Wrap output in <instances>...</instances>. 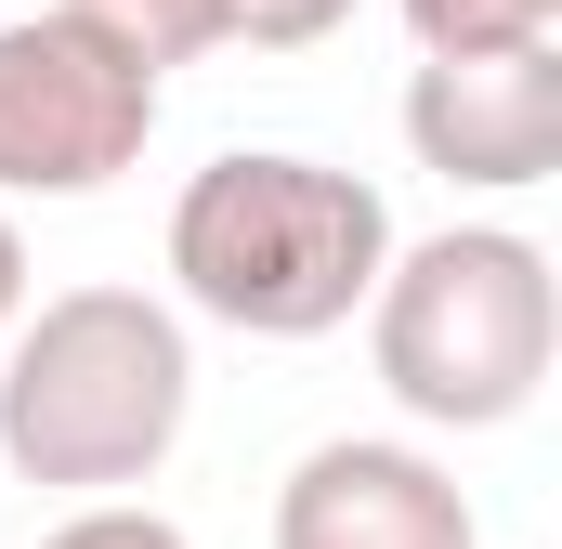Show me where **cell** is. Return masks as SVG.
I'll return each mask as SVG.
<instances>
[{"label":"cell","mask_w":562,"mask_h":549,"mask_svg":"<svg viewBox=\"0 0 562 549\" xmlns=\"http://www.w3.org/2000/svg\"><path fill=\"white\" fill-rule=\"evenodd\" d=\"M393 274V210L380 183L301 157V144H236L170 197V288L183 314L236 340H327L367 314Z\"/></svg>","instance_id":"obj_1"},{"label":"cell","mask_w":562,"mask_h":549,"mask_svg":"<svg viewBox=\"0 0 562 549\" xmlns=\"http://www.w3.org/2000/svg\"><path fill=\"white\" fill-rule=\"evenodd\" d=\"M196 418V340L157 288H53L0 340V458L66 497H132Z\"/></svg>","instance_id":"obj_2"},{"label":"cell","mask_w":562,"mask_h":549,"mask_svg":"<svg viewBox=\"0 0 562 549\" xmlns=\"http://www.w3.org/2000/svg\"><path fill=\"white\" fill-rule=\"evenodd\" d=\"M367 354L419 432H510L562 354L550 249L524 223H445L419 249H393V274L367 288Z\"/></svg>","instance_id":"obj_3"},{"label":"cell","mask_w":562,"mask_h":549,"mask_svg":"<svg viewBox=\"0 0 562 549\" xmlns=\"http://www.w3.org/2000/svg\"><path fill=\"white\" fill-rule=\"evenodd\" d=\"M157 79L66 13H0V197H105L157 144Z\"/></svg>","instance_id":"obj_4"},{"label":"cell","mask_w":562,"mask_h":549,"mask_svg":"<svg viewBox=\"0 0 562 549\" xmlns=\"http://www.w3.org/2000/svg\"><path fill=\"white\" fill-rule=\"evenodd\" d=\"M276 549H484V524H471V484L431 445L340 432L276 484Z\"/></svg>","instance_id":"obj_5"},{"label":"cell","mask_w":562,"mask_h":549,"mask_svg":"<svg viewBox=\"0 0 562 549\" xmlns=\"http://www.w3.org/2000/svg\"><path fill=\"white\" fill-rule=\"evenodd\" d=\"M406 144L419 170L471 183V197H524L562 170V40L537 53H471V66H419L406 79Z\"/></svg>","instance_id":"obj_6"},{"label":"cell","mask_w":562,"mask_h":549,"mask_svg":"<svg viewBox=\"0 0 562 549\" xmlns=\"http://www.w3.org/2000/svg\"><path fill=\"white\" fill-rule=\"evenodd\" d=\"M79 40H105L119 66H144L157 92H170V66H196V53H223L236 40V13L223 0H53Z\"/></svg>","instance_id":"obj_7"},{"label":"cell","mask_w":562,"mask_h":549,"mask_svg":"<svg viewBox=\"0 0 562 549\" xmlns=\"http://www.w3.org/2000/svg\"><path fill=\"white\" fill-rule=\"evenodd\" d=\"M419 66H471V53H537L562 40V0H393Z\"/></svg>","instance_id":"obj_8"},{"label":"cell","mask_w":562,"mask_h":549,"mask_svg":"<svg viewBox=\"0 0 562 549\" xmlns=\"http://www.w3.org/2000/svg\"><path fill=\"white\" fill-rule=\"evenodd\" d=\"M40 549H196V537H183L170 511H144V497H79Z\"/></svg>","instance_id":"obj_9"},{"label":"cell","mask_w":562,"mask_h":549,"mask_svg":"<svg viewBox=\"0 0 562 549\" xmlns=\"http://www.w3.org/2000/svg\"><path fill=\"white\" fill-rule=\"evenodd\" d=\"M236 13V40L249 53H314V40H340L353 26V0H223Z\"/></svg>","instance_id":"obj_10"},{"label":"cell","mask_w":562,"mask_h":549,"mask_svg":"<svg viewBox=\"0 0 562 549\" xmlns=\"http://www.w3.org/2000/svg\"><path fill=\"white\" fill-rule=\"evenodd\" d=\"M13 314H26V236H13V210H0V340H13Z\"/></svg>","instance_id":"obj_11"}]
</instances>
